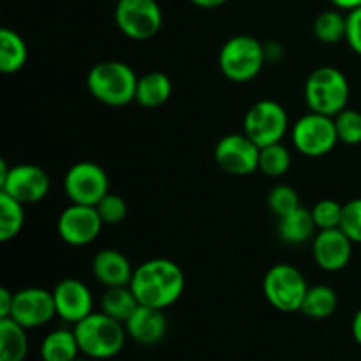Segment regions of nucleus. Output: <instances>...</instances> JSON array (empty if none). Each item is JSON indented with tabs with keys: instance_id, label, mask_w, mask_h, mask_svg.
I'll return each instance as SVG.
<instances>
[{
	"instance_id": "obj_21",
	"label": "nucleus",
	"mask_w": 361,
	"mask_h": 361,
	"mask_svg": "<svg viewBox=\"0 0 361 361\" xmlns=\"http://www.w3.org/2000/svg\"><path fill=\"white\" fill-rule=\"evenodd\" d=\"M80 355L81 349L76 334L69 328H56L49 331L39 348L41 361H74L80 358Z\"/></svg>"
},
{
	"instance_id": "obj_26",
	"label": "nucleus",
	"mask_w": 361,
	"mask_h": 361,
	"mask_svg": "<svg viewBox=\"0 0 361 361\" xmlns=\"http://www.w3.org/2000/svg\"><path fill=\"white\" fill-rule=\"evenodd\" d=\"M25 226V204L0 192V242L7 243L16 238Z\"/></svg>"
},
{
	"instance_id": "obj_5",
	"label": "nucleus",
	"mask_w": 361,
	"mask_h": 361,
	"mask_svg": "<svg viewBox=\"0 0 361 361\" xmlns=\"http://www.w3.org/2000/svg\"><path fill=\"white\" fill-rule=\"evenodd\" d=\"M264 63V44L252 35H233L219 51V69L233 83H249L256 80Z\"/></svg>"
},
{
	"instance_id": "obj_12",
	"label": "nucleus",
	"mask_w": 361,
	"mask_h": 361,
	"mask_svg": "<svg viewBox=\"0 0 361 361\" xmlns=\"http://www.w3.org/2000/svg\"><path fill=\"white\" fill-rule=\"evenodd\" d=\"M261 148L245 133L226 134L217 141L214 159L222 171L233 176H249L259 171Z\"/></svg>"
},
{
	"instance_id": "obj_24",
	"label": "nucleus",
	"mask_w": 361,
	"mask_h": 361,
	"mask_svg": "<svg viewBox=\"0 0 361 361\" xmlns=\"http://www.w3.org/2000/svg\"><path fill=\"white\" fill-rule=\"evenodd\" d=\"M140 307L136 295L130 289V286H116V288H106L101 296V310L108 314L113 319L126 324L129 317Z\"/></svg>"
},
{
	"instance_id": "obj_2",
	"label": "nucleus",
	"mask_w": 361,
	"mask_h": 361,
	"mask_svg": "<svg viewBox=\"0 0 361 361\" xmlns=\"http://www.w3.org/2000/svg\"><path fill=\"white\" fill-rule=\"evenodd\" d=\"M137 74L133 67L120 60H104L88 71L87 88L95 101L111 108L136 102Z\"/></svg>"
},
{
	"instance_id": "obj_29",
	"label": "nucleus",
	"mask_w": 361,
	"mask_h": 361,
	"mask_svg": "<svg viewBox=\"0 0 361 361\" xmlns=\"http://www.w3.org/2000/svg\"><path fill=\"white\" fill-rule=\"evenodd\" d=\"M334 120L341 143L351 145V147L361 143V111L345 108L337 116H334Z\"/></svg>"
},
{
	"instance_id": "obj_37",
	"label": "nucleus",
	"mask_w": 361,
	"mask_h": 361,
	"mask_svg": "<svg viewBox=\"0 0 361 361\" xmlns=\"http://www.w3.org/2000/svg\"><path fill=\"white\" fill-rule=\"evenodd\" d=\"M331 6L335 7V9H341V11H355L361 7V0H330Z\"/></svg>"
},
{
	"instance_id": "obj_27",
	"label": "nucleus",
	"mask_w": 361,
	"mask_h": 361,
	"mask_svg": "<svg viewBox=\"0 0 361 361\" xmlns=\"http://www.w3.org/2000/svg\"><path fill=\"white\" fill-rule=\"evenodd\" d=\"M314 35L323 44H338L345 41V28H348V14H342L341 9L324 11L314 20Z\"/></svg>"
},
{
	"instance_id": "obj_6",
	"label": "nucleus",
	"mask_w": 361,
	"mask_h": 361,
	"mask_svg": "<svg viewBox=\"0 0 361 361\" xmlns=\"http://www.w3.org/2000/svg\"><path fill=\"white\" fill-rule=\"evenodd\" d=\"M310 286L302 271L289 263L274 264L263 277V295L275 310L300 312Z\"/></svg>"
},
{
	"instance_id": "obj_13",
	"label": "nucleus",
	"mask_w": 361,
	"mask_h": 361,
	"mask_svg": "<svg viewBox=\"0 0 361 361\" xmlns=\"http://www.w3.org/2000/svg\"><path fill=\"white\" fill-rule=\"evenodd\" d=\"M101 215L97 208L88 207V204L71 203L56 221V231L59 236L71 247H85L90 245L97 240L102 231Z\"/></svg>"
},
{
	"instance_id": "obj_20",
	"label": "nucleus",
	"mask_w": 361,
	"mask_h": 361,
	"mask_svg": "<svg viewBox=\"0 0 361 361\" xmlns=\"http://www.w3.org/2000/svg\"><path fill=\"white\" fill-rule=\"evenodd\" d=\"M173 94V83L169 76L161 71H150L137 80L136 102L147 109L164 106Z\"/></svg>"
},
{
	"instance_id": "obj_8",
	"label": "nucleus",
	"mask_w": 361,
	"mask_h": 361,
	"mask_svg": "<svg viewBox=\"0 0 361 361\" xmlns=\"http://www.w3.org/2000/svg\"><path fill=\"white\" fill-rule=\"evenodd\" d=\"M291 140L298 154L310 159L324 157L338 143L334 116L321 115L316 111L307 113L293 126Z\"/></svg>"
},
{
	"instance_id": "obj_36",
	"label": "nucleus",
	"mask_w": 361,
	"mask_h": 361,
	"mask_svg": "<svg viewBox=\"0 0 361 361\" xmlns=\"http://www.w3.org/2000/svg\"><path fill=\"white\" fill-rule=\"evenodd\" d=\"M264 55H267V62H279L284 56V48L279 42H268L264 44Z\"/></svg>"
},
{
	"instance_id": "obj_38",
	"label": "nucleus",
	"mask_w": 361,
	"mask_h": 361,
	"mask_svg": "<svg viewBox=\"0 0 361 361\" xmlns=\"http://www.w3.org/2000/svg\"><path fill=\"white\" fill-rule=\"evenodd\" d=\"M189 2H192L196 7H201V9H219L228 0H189Z\"/></svg>"
},
{
	"instance_id": "obj_31",
	"label": "nucleus",
	"mask_w": 361,
	"mask_h": 361,
	"mask_svg": "<svg viewBox=\"0 0 361 361\" xmlns=\"http://www.w3.org/2000/svg\"><path fill=\"white\" fill-rule=\"evenodd\" d=\"M342 210H344V204H341L338 201H335V200L317 201V203L310 208L314 222H316V226H317V231H323V229L341 228Z\"/></svg>"
},
{
	"instance_id": "obj_11",
	"label": "nucleus",
	"mask_w": 361,
	"mask_h": 361,
	"mask_svg": "<svg viewBox=\"0 0 361 361\" xmlns=\"http://www.w3.org/2000/svg\"><path fill=\"white\" fill-rule=\"evenodd\" d=\"M63 192L71 203L97 207L109 192V176L97 162H76L63 176Z\"/></svg>"
},
{
	"instance_id": "obj_40",
	"label": "nucleus",
	"mask_w": 361,
	"mask_h": 361,
	"mask_svg": "<svg viewBox=\"0 0 361 361\" xmlns=\"http://www.w3.org/2000/svg\"><path fill=\"white\" fill-rule=\"evenodd\" d=\"M74 361H95V360H92V358H87V356H83V358H81V356H80V358H76V360H74Z\"/></svg>"
},
{
	"instance_id": "obj_4",
	"label": "nucleus",
	"mask_w": 361,
	"mask_h": 361,
	"mask_svg": "<svg viewBox=\"0 0 361 361\" xmlns=\"http://www.w3.org/2000/svg\"><path fill=\"white\" fill-rule=\"evenodd\" d=\"M351 85L338 67L323 66L309 74L303 87V97L310 111L337 116L348 108Z\"/></svg>"
},
{
	"instance_id": "obj_3",
	"label": "nucleus",
	"mask_w": 361,
	"mask_h": 361,
	"mask_svg": "<svg viewBox=\"0 0 361 361\" xmlns=\"http://www.w3.org/2000/svg\"><path fill=\"white\" fill-rule=\"evenodd\" d=\"M81 355L95 361L111 360L122 353L127 342L126 324L113 319L102 310L92 312L78 324H74Z\"/></svg>"
},
{
	"instance_id": "obj_10",
	"label": "nucleus",
	"mask_w": 361,
	"mask_h": 361,
	"mask_svg": "<svg viewBox=\"0 0 361 361\" xmlns=\"http://www.w3.org/2000/svg\"><path fill=\"white\" fill-rule=\"evenodd\" d=\"M115 23L133 41H148L162 27V11L157 0H116Z\"/></svg>"
},
{
	"instance_id": "obj_35",
	"label": "nucleus",
	"mask_w": 361,
	"mask_h": 361,
	"mask_svg": "<svg viewBox=\"0 0 361 361\" xmlns=\"http://www.w3.org/2000/svg\"><path fill=\"white\" fill-rule=\"evenodd\" d=\"M13 302H14V293L9 291L7 288H0V319H4V317H11Z\"/></svg>"
},
{
	"instance_id": "obj_15",
	"label": "nucleus",
	"mask_w": 361,
	"mask_h": 361,
	"mask_svg": "<svg viewBox=\"0 0 361 361\" xmlns=\"http://www.w3.org/2000/svg\"><path fill=\"white\" fill-rule=\"evenodd\" d=\"M51 293L55 300L56 317L73 326L94 312V295L80 279H62Z\"/></svg>"
},
{
	"instance_id": "obj_30",
	"label": "nucleus",
	"mask_w": 361,
	"mask_h": 361,
	"mask_svg": "<svg viewBox=\"0 0 361 361\" xmlns=\"http://www.w3.org/2000/svg\"><path fill=\"white\" fill-rule=\"evenodd\" d=\"M267 203L271 214L277 215L279 219L291 214V212L296 210L298 207H302L296 189H293L291 185H286V183H279V185H275L274 189L268 192Z\"/></svg>"
},
{
	"instance_id": "obj_33",
	"label": "nucleus",
	"mask_w": 361,
	"mask_h": 361,
	"mask_svg": "<svg viewBox=\"0 0 361 361\" xmlns=\"http://www.w3.org/2000/svg\"><path fill=\"white\" fill-rule=\"evenodd\" d=\"M341 229L353 243L361 245V197H355L344 204Z\"/></svg>"
},
{
	"instance_id": "obj_32",
	"label": "nucleus",
	"mask_w": 361,
	"mask_h": 361,
	"mask_svg": "<svg viewBox=\"0 0 361 361\" xmlns=\"http://www.w3.org/2000/svg\"><path fill=\"white\" fill-rule=\"evenodd\" d=\"M95 208H97L104 226L122 224V222L126 221L127 214H129V204H127V201L123 200L120 194H115V192L106 194V196L99 201V204Z\"/></svg>"
},
{
	"instance_id": "obj_1",
	"label": "nucleus",
	"mask_w": 361,
	"mask_h": 361,
	"mask_svg": "<svg viewBox=\"0 0 361 361\" xmlns=\"http://www.w3.org/2000/svg\"><path fill=\"white\" fill-rule=\"evenodd\" d=\"M130 289L140 305L166 310L182 298L185 291V274L175 261L155 257L134 268Z\"/></svg>"
},
{
	"instance_id": "obj_9",
	"label": "nucleus",
	"mask_w": 361,
	"mask_h": 361,
	"mask_svg": "<svg viewBox=\"0 0 361 361\" xmlns=\"http://www.w3.org/2000/svg\"><path fill=\"white\" fill-rule=\"evenodd\" d=\"M49 176L41 166L18 164L7 166L0 161V192L9 194L21 204H35L49 192Z\"/></svg>"
},
{
	"instance_id": "obj_22",
	"label": "nucleus",
	"mask_w": 361,
	"mask_h": 361,
	"mask_svg": "<svg viewBox=\"0 0 361 361\" xmlns=\"http://www.w3.org/2000/svg\"><path fill=\"white\" fill-rule=\"evenodd\" d=\"M27 331L11 317L0 319V361H25L28 355Z\"/></svg>"
},
{
	"instance_id": "obj_14",
	"label": "nucleus",
	"mask_w": 361,
	"mask_h": 361,
	"mask_svg": "<svg viewBox=\"0 0 361 361\" xmlns=\"http://www.w3.org/2000/svg\"><path fill=\"white\" fill-rule=\"evenodd\" d=\"M56 316L53 293L42 288H25L14 293L11 319L20 323L27 330H35Z\"/></svg>"
},
{
	"instance_id": "obj_18",
	"label": "nucleus",
	"mask_w": 361,
	"mask_h": 361,
	"mask_svg": "<svg viewBox=\"0 0 361 361\" xmlns=\"http://www.w3.org/2000/svg\"><path fill=\"white\" fill-rule=\"evenodd\" d=\"M92 274L104 288L130 286L134 268L129 257L116 249H102L92 259Z\"/></svg>"
},
{
	"instance_id": "obj_23",
	"label": "nucleus",
	"mask_w": 361,
	"mask_h": 361,
	"mask_svg": "<svg viewBox=\"0 0 361 361\" xmlns=\"http://www.w3.org/2000/svg\"><path fill=\"white\" fill-rule=\"evenodd\" d=\"M28 60V46L25 39L13 28L0 30V71L4 74H16Z\"/></svg>"
},
{
	"instance_id": "obj_34",
	"label": "nucleus",
	"mask_w": 361,
	"mask_h": 361,
	"mask_svg": "<svg viewBox=\"0 0 361 361\" xmlns=\"http://www.w3.org/2000/svg\"><path fill=\"white\" fill-rule=\"evenodd\" d=\"M345 42L349 48L361 56V7L348 13V28H345Z\"/></svg>"
},
{
	"instance_id": "obj_19",
	"label": "nucleus",
	"mask_w": 361,
	"mask_h": 361,
	"mask_svg": "<svg viewBox=\"0 0 361 361\" xmlns=\"http://www.w3.org/2000/svg\"><path fill=\"white\" fill-rule=\"evenodd\" d=\"M317 226L314 222L312 212L305 207H298L291 214L279 219L277 233L282 242L289 245H303L314 240L317 235Z\"/></svg>"
},
{
	"instance_id": "obj_17",
	"label": "nucleus",
	"mask_w": 361,
	"mask_h": 361,
	"mask_svg": "<svg viewBox=\"0 0 361 361\" xmlns=\"http://www.w3.org/2000/svg\"><path fill=\"white\" fill-rule=\"evenodd\" d=\"M168 317L164 310L154 309V307L140 305L136 312L129 317L126 323L127 335L130 341L140 345H157L159 342L164 341L168 335Z\"/></svg>"
},
{
	"instance_id": "obj_16",
	"label": "nucleus",
	"mask_w": 361,
	"mask_h": 361,
	"mask_svg": "<svg viewBox=\"0 0 361 361\" xmlns=\"http://www.w3.org/2000/svg\"><path fill=\"white\" fill-rule=\"evenodd\" d=\"M353 245L355 243L341 228L323 229L312 240V257L321 270L335 274L351 263Z\"/></svg>"
},
{
	"instance_id": "obj_28",
	"label": "nucleus",
	"mask_w": 361,
	"mask_h": 361,
	"mask_svg": "<svg viewBox=\"0 0 361 361\" xmlns=\"http://www.w3.org/2000/svg\"><path fill=\"white\" fill-rule=\"evenodd\" d=\"M291 152L281 143L268 145L259 152V171L270 178H281L291 168Z\"/></svg>"
},
{
	"instance_id": "obj_7",
	"label": "nucleus",
	"mask_w": 361,
	"mask_h": 361,
	"mask_svg": "<svg viewBox=\"0 0 361 361\" xmlns=\"http://www.w3.org/2000/svg\"><path fill=\"white\" fill-rule=\"evenodd\" d=\"M289 130V116L284 106L271 99H261L247 109L243 133L259 148L281 143Z\"/></svg>"
},
{
	"instance_id": "obj_25",
	"label": "nucleus",
	"mask_w": 361,
	"mask_h": 361,
	"mask_svg": "<svg viewBox=\"0 0 361 361\" xmlns=\"http://www.w3.org/2000/svg\"><path fill=\"white\" fill-rule=\"evenodd\" d=\"M338 309V295L334 288L326 284L310 286L300 312L310 319H326L334 316Z\"/></svg>"
},
{
	"instance_id": "obj_39",
	"label": "nucleus",
	"mask_w": 361,
	"mask_h": 361,
	"mask_svg": "<svg viewBox=\"0 0 361 361\" xmlns=\"http://www.w3.org/2000/svg\"><path fill=\"white\" fill-rule=\"evenodd\" d=\"M351 330H353V338H355L356 344L361 348V307H360L358 312L355 314V317H353Z\"/></svg>"
}]
</instances>
